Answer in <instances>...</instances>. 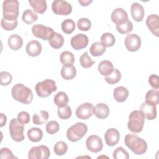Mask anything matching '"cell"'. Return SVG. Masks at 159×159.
<instances>
[{"label":"cell","instance_id":"37","mask_svg":"<svg viewBox=\"0 0 159 159\" xmlns=\"http://www.w3.org/2000/svg\"><path fill=\"white\" fill-rule=\"evenodd\" d=\"M60 62L61 64L64 65H73L75 62V57L73 54L69 51L63 52L60 57Z\"/></svg>","mask_w":159,"mask_h":159},{"label":"cell","instance_id":"13","mask_svg":"<svg viewBox=\"0 0 159 159\" xmlns=\"http://www.w3.org/2000/svg\"><path fill=\"white\" fill-rule=\"evenodd\" d=\"M86 145L88 150L93 153H98L103 148V144L101 139L96 135L89 136L86 141Z\"/></svg>","mask_w":159,"mask_h":159},{"label":"cell","instance_id":"32","mask_svg":"<svg viewBox=\"0 0 159 159\" xmlns=\"http://www.w3.org/2000/svg\"><path fill=\"white\" fill-rule=\"evenodd\" d=\"M106 47L99 42H94L90 48L89 52L93 57H99L102 55L106 52Z\"/></svg>","mask_w":159,"mask_h":159},{"label":"cell","instance_id":"12","mask_svg":"<svg viewBox=\"0 0 159 159\" xmlns=\"http://www.w3.org/2000/svg\"><path fill=\"white\" fill-rule=\"evenodd\" d=\"M94 106L91 103L84 102L80 105L76 110V116L80 119L86 120L93 114Z\"/></svg>","mask_w":159,"mask_h":159},{"label":"cell","instance_id":"46","mask_svg":"<svg viewBox=\"0 0 159 159\" xmlns=\"http://www.w3.org/2000/svg\"><path fill=\"white\" fill-rule=\"evenodd\" d=\"M46 131L49 134H55L60 129L59 124L55 120H52L48 122L45 127Z\"/></svg>","mask_w":159,"mask_h":159},{"label":"cell","instance_id":"24","mask_svg":"<svg viewBox=\"0 0 159 159\" xmlns=\"http://www.w3.org/2000/svg\"><path fill=\"white\" fill-rule=\"evenodd\" d=\"M7 43L11 49L12 50H18L22 46L23 40L20 35L17 34H12L8 38Z\"/></svg>","mask_w":159,"mask_h":159},{"label":"cell","instance_id":"41","mask_svg":"<svg viewBox=\"0 0 159 159\" xmlns=\"http://www.w3.org/2000/svg\"><path fill=\"white\" fill-rule=\"evenodd\" d=\"M58 117L61 119H68L71 116V109L70 106H65L63 107H58L57 111Z\"/></svg>","mask_w":159,"mask_h":159},{"label":"cell","instance_id":"27","mask_svg":"<svg viewBox=\"0 0 159 159\" xmlns=\"http://www.w3.org/2000/svg\"><path fill=\"white\" fill-rule=\"evenodd\" d=\"M48 43L52 48L58 49L63 45L64 38L60 33L55 32L52 37L48 40Z\"/></svg>","mask_w":159,"mask_h":159},{"label":"cell","instance_id":"35","mask_svg":"<svg viewBox=\"0 0 159 159\" xmlns=\"http://www.w3.org/2000/svg\"><path fill=\"white\" fill-rule=\"evenodd\" d=\"M121 76L122 75L120 71L115 68L111 74L105 77V81L109 84H114L120 80Z\"/></svg>","mask_w":159,"mask_h":159},{"label":"cell","instance_id":"29","mask_svg":"<svg viewBox=\"0 0 159 159\" xmlns=\"http://www.w3.org/2000/svg\"><path fill=\"white\" fill-rule=\"evenodd\" d=\"M48 117L49 114L47 111H40L34 114L32 117V121L35 125H42L48 120Z\"/></svg>","mask_w":159,"mask_h":159},{"label":"cell","instance_id":"14","mask_svg":"<svg viewBox=\"0 0 159 159\" xmlns=\"http://www.w3.org/2000/svg\"><path fill=\"white\" fill-rule=\"evenodd\" d=\"M89 42L88 37L83 34H78L71 39V45L75 50H79L87 47Z\"/></svg>","mask_w":159,"mask_h":159},{"label":"cell","instance_id":"5","mask_svg":"<svg viewBox=\"0 0 159 159\" xmlns=\"http://www.w3.org/2000/svg\"><path fill=\"white\" fill-rule=\"evenodd\" d=\"M88 131L87 125L83 122H77L71 125L66 132L68 140L72 142H76L81 139Z\"/></svg>","mask_w":159,"mask_h":159},{"label":"cell","instance_id":"19","mask_svg":"<svg viewBox=\"0 0 159 159\" xmlns=\"http://www.w3.org/2000/svg\"><path fill=\"white\" fill-rule=\"evenodd\" d=\"M26 53L30 57H37L42 52V45L37 40H31L26 45Z\"/></svg>","mask_w":159,"mask_h":159},{"label":"cell","instance_id":"6","mask_svg":"<svg viewBox=\"0 0 159 159\" xmlns=\"http://www.w3.org/2000/svg\"><path fill=\"white\" fill-rule=\"evenodd\" d=\"M35 89L38 96L40 98H47L52 92L57 89L55 81L51 79H46L41 82L37 83L35 86Z\"/></svg>","mask_w":159,"mask_h":159},{"label":"cell","instance_id":"22","mask_svg":"<svg viewBox=\"0 0 159 159\" xmlns=\"http://www.w3.org/2000/svg\"><path fill=\"white\" fill-rule=\"evenodd\" d=\"M76 75V68L73 65H64L61 70V75L66 80L73 79Z\"/></svg>","mask_w":159,"mask_h":159},{"label":"cell","instance_id":"20","mask_svg":"<svg viewBox=\"0 0 159 159\" xmlns=\"http://www.w3.org/2000/svg\"><path fill=\"white\" fill-rule=\"evenodd\" d=\"M130 12L132 18L136 22L142 21L145 15V11L143 6L138 2H134L131 5Z\"/></svg>","mask_w":159,"mask_h":159},{"label":"cell","instance_id":"17","mask_svg":"<svg viewBox=\"0 0 159 159\" xmlns=\"http://www.w3.org/2000/svg\"><path fill=\"white\" fill-rule=\"evenodd\" d=\"M140 111L143 114L145 118L148 120H153L157 117V107L147 102H143L140 107Z\"/></svg>","mask_w":159,"mask_h":159},{"label":"cell","instance_id":"3","mask_svg":"<svg viewBox=\"0 0 159 159\" xmlns=\"http://www.w3.org/2000/svg\"><path fill=\"white\" fill-rule=\"evenodd\" d=\"M145 117L140 111H133L129 116L127 127L129 130L135 134L140 132L143 127Z\"/></svg>","mask_w":159,"mask_h":159},{"label":"cell","instance_id":"48","mask_svg":"<svg viewBox=\"0 0 159 159\" xmlns=\"http://www.w3.org/2000/svg\"><path fill=\"white\" fill-rule=\"evenodd\" d=\"M0 158L1 159H6V158H17L15 157L11 150L8 148L3 147L1 149L0 152Z\"/></svg>","mask_w":159,"mask_h":159},{"label":"cell","instance_id":"51","mask_svg":"<svg viewBox=\"0 0 159 159\" xmlns=\"http://www.w3.org/2000/svg\"><path fill=\"white\" fill-rule=\"evenodd\" d=\"M93 2L92 0H79L78 2L82 6H87L89 5Z\"/></svg>","mask_w":159,"mask_h":159},{"label":"cell","instance_id":"44","mask_svg":"<svg viewBox=\"0 0 159 159\" xmlns=\"http://www.w3.org/2000/svg\"><path fill=\"white\" fill-rule=\"evenodd\" d=\"M77 27L82 31H88L91 29V22L88 18H81L77 22Z\"/></svg>","mask_w":159,"mask_h":159},{"label":"cell","instance_id":"26","mask_svg":"<svg viewBox=\"0 0 159 159\" xmlns=\"http://www.w3.org/2000/svg\"><path fill=\"white\" fill-rule=\"evenodd\" d=\"M98 71L102 76H107L114 70V66L111 61L109 60H103L101 61L98 67Z\"/></svg>","mask_w":159,"mask_h":159},{"label":"cell","instance_id":"15","mask_svg":"<svg viewBox=\"0 0 159 159\" xmlns=\"http://www.w3.org/2000/svg\"><path fill=\"white\" fill-rule=\"evenodd\" d=\"M111 20L116 25H120L129 20L127 12L122 8L115 9L111 16Z\"/></svg>","mask_w":159,"mask_h":159},{"label":"cell","instance_id":"10","mask_svg":"<svg viewBox=\"0 0 159 159\" xmlns=\"http://www.w3.org/2000/svg\"><path fill=\"white\" fill-rule=\"evenodd\" d=\"M50 155V149L47 146L43 145L32 147L28 153L29 159H47Z\"/></svg>","mask_w":159,"mask_h":159},{"label":"cell","instance_id":"36","mask_svg":"<svg viewBox=\"0 0 159 159\" xmlns=\"http://www.w3.org/2000/svg\"><path fill=\"white\" fill-rule=\"evenodd\" d=\"M61 28V30L64 33L66 34H70L75 29V22L73 20L71 19H65L62 22Z\"/></svg>","mask_w":159,"mask_h":159},{"label":"cell","instance_id":"25","mask_svg":"<svg viewBox=\"0 0 159 159\" xmlns=\"http://www.w3.org/2000/svg\"><path fill=\"white\" fill-rule=\"evenodd\" d=\"M29 3L34 11L39 14H43L47 9L45 0H29Z\"/></svg>","mask_w":159,"mask_h":159},{"label":"cell","instance_id":"31","mask_svg":"<svg viewBox=\"0 0 159 159\" xmlns=\"http://www.w3.org/2000/svg\"><path fill=\"white\" fill-rule=\"evenodd\" d=\"M69 101V98L66 93L63 91H60L57 93L53 98V102L58 107H63L67 105Z\"/></svg>","mask_w":159,"mask_h":159},{"label":"cell","instance_id":"21","mask_svg":"<svg viewBox=\"0 0 159 159\" xmlns=\"http://www.w3.org/2000/svg\"><path fill=\"white\" fill-rule=\"evenodd\" d=\"M109 112L108 106L104 103H98L93 108V114L98 119H106L108 117Z\"/></svg>","mask_w":159,"mask_h":159},{"label":"cell","instance_id":"7","mask_svg":"<svg viewBox=\"0 0 159 159\" xmlns=\"http://www.w3.org/2000/svg\"><path fill=\"white\" fill-rule=\"evenodd\" d=\"M9 134L13 140L21 142L24 140V124L18 121L17 119H12L9 122Z\"/></svg>","mask_w":159,"mask_h":159},{"label":"cell","instance_id":"33","mask_svg":"<svg viewBox=\"0 0 159 159\" xmlns=\"http://www.w3.org/2000/svg\"><path fill=\"white\" fill-rule=\"evenodd\" d=\"M23 22L27 24H32L36 22L38 19V16L32 11V10L27 9L25 10L22 16Z\"/></svg>","mask_w":159,"mask_h":159},{"label":"cell","instance_id":"1","mask_svg":"<svg viewBox=\"0 0 159 159\" xmlns=\"http://www.w3.org/2000/svg\"><path fill=\"white\" fill-rule=\"evenodd\" d=\"M124 142L125 145L136 155H142L147 151V142L136 134H129L126 135L124 138Z\"/></svg>","mask_w":159,"mask_h":159},{"label":"cell","instance_id":"50","mask_svg":"<svg viewBox=\"0 0 159 159\" xmlns=\"http://www.w3.org/2000/svg\"><path fill=\"white\" fill-rule=\"evenodd\" d=\"M7 121V117L3 113H1V124L0 127H2L6 123Z\"/></svg>","mask_w":159,"mask_h":159},{"label":"cell","instance_id":"45","mask_svg":"<svg viewBox=\"0 0 159 159\" xmlns=\"http://www.w3.org/2000/svg\"><path fill=\"white\" fill-rule=\"evenodd\" d=\"M12 76L7 71H1L0 73V84L1 86H7L11 83Z\"/></svg>","mask_w":159,"mask_h":159},{"label":"cell","instance_id":"34","mask_svg":"<svg viewBox=\"0 0 159 159\" xmlns=\"http://www.w3.org/2000/svg\"><path fill=\"white\" fill-rule=\"evenodd\" d=\"M115 37L111 33H104L101 37V43L106 47H111L113 46L115 43Z\"/></svg>","mask_w":159,"mask_h":159},{"label":"cell","instance_id":"38","mask_svg":"<svg viewBox=\"0 0 159 159\" xmlns=\"http://www.w3.org/2000/svg\"><path fill=\"white\" fill-rule=\"evenodd\" d=\"M68 150L67 144L63 141H58L56 142L53 147V151L58 156H62L66 153Z\"/></svg>","mask_w":159,"mask_h":159},{"label":"cell","instance_id":"43","mask_svg":"<svg viewBox=\"0 0 159 159\" xmlns=\"http://www.w3.org/2000/svg\"><path fill=\"white\" fill-rule=\"evenodd\" d=\"M116 29L121 34H127L132 30L133 24L132 22L129 20L123 24L116 25Z\"/></svg>","mask_w":159,"mask_h":159},{"label":"cell","instance_id":"47","mask_svg":"<svg viewBox=\"0 0 159 159\" xmlns=\"http://www.w3.org/2000/svg\"><path fill=\"white\" fill-rule=\"evenodd\" d=\"M17 119L21 124H27L30 122V114L26 111H21L17 114Z\"/></svg>","mask_w":159,"mask_h":159},{"label":"cell","instance_id":"8","mask_svg":"<svg viewBox=\"0 0 159 159\" xmlns=\"http://www.w3.org/2000/svg\"><path fill=\"white\" fill-rule=\"evenodd\" d=\"M32 32L37 38L48 40L55 33L53 29L42 24H35L32 27Z\"/></svg>","mask_w":159,"mask_h":159},{"label":"cell","instance_id":"23","mask_svg":"<svg viewBox=\"0 0 159 159\" xmlns=\"http://www.w3.org/2000/svg\"><path fill=\"white\" fill-rule=\"evenodd\" d=\"M129 94L128 89L124 86L117 87L114 89L113 91L114 99L119 102L125 101L129 96Z\"/></svg>","mask_w":159,"mask_h":159},{"label":"cell","instance_id":"28","mask_svg":"<svg viewBox=\"0 0 159 159\" xmlns=\"http://www.w3.org/2000/svg\"><path fill=\"white\" fill-rule=\"evenodd\" d=\"M27 137L30 141L32 142H38L43 137L42 130L38 127H32L27 131Z\"/></svg>","mask_w":159,"mask_h":159},{"label":"cell","instance_id":"42","mask_svg":"<svg viewBox=\"0 0 159 159\" xmlns=\"http://www.w3.org/2000/svg\"><path fill=\"white\" fill-rule=\"evenodd\" d=\"M114 159H128L129 158V153L122 147L116 148L112 153Z\"/></svg>","mask_w":159,"mask_h":159},{"label":"cell","instance_id":"18","mask_svg":"<svg viewBox=\"0 0 159 159\" xmlns=\"http://www.w3.org/2000/svg\"><path fill=\"white\" fill-rule=\"evenodd\" d=\"M146 25L150 31L156 37H158L159 17L157 14H150L146 19Z\"/></svg>","mask_w":159,"mask_h":159},{"label":"cell","instance_id":"9","mask_svg":"<svg viewBox=\"0 0 159 159\" xmlns=\"http://www.w3.org/2000/svg\"><path fill=\"white\" fill-rule=\"evenodd\" d=\"M52 9L53 13L57 15L68 16L72 11V6L67 1L55 0L52 2Z\"/></svg>","mask_w":159,"mask_h":159},{"label":"cell","instance_id":"11","mask_svg":"<svg viewBox=\"0 0 159 159\" xmlns=\"http://www.w3.org/2000/svg\"><path fill=\"white\" fill-rule=\"evenodd\" d=\"M124 43L129 52H137L141 46V39L137 34H130L125 38Z\"/></svg>","mask_w":159,"mask_h":159},{"label":"cell","instance_id":"4","mask_svg":"<svg viewBox=\"0 0 159 159\" xmlns=\"http://www.w3.org/2000/svg\"><path fill=\"white\" fill-rule=\"evenodd\" d=\"M19 14V3L17 0H6L2 3V16L5 19L16 20Z\"/></svg>","mask_w":159,"mask_h":159},{"label":"cell","instance_id":"39","mask_svg":"<svg viewBox=\"0 0 159 159\" xmlns=\"http://www.w3.org/2000/svg\"><path fill=\"white\" fill-rule=\"evenodd\" d=\"M1 25L5 30L10 31L14 30L17 26V20L5 19L3 17L1 20Z\"/></svg>","mask_w":159,"mask_h":159},{"label":"cell","instance_id":"30","mask_svg":"<svg viewBox=\"0 0 159 159\" xmlns=\"http://www.w3.org/2000/svg\"><path fill=\"white\" fill-rule=\"evenodd\" d=\"M145 102L150 103L153 105L157 106L159 102V92L158 89H152L147 91L145 94Z\"/></svg>","mask_w":159,"mask_h":159},{"label":"cell","instance_id":"40","mask_svg":"<svg viewBox=\"0 0 159 159\" xmlns=\"http://www.w3.org/2000/svg\"><path fill=\"white\" fill-rule=\"evenodd\" d=\"M80 63L82 67L84 68H88L91 67L95 63V61L91 60L88 55V52H85L80 58Z\"/></svg>","mask_w":159,"mask_h":159},{"label":"cell","instance_id":"49","mask_svg":"<svg viewBox=\"0 0 159 159\" xmlns=\"http://www.w3.org/2000/svg\"><path fill=\"white\" fill-rule=\"evenodd\" d=\"M148 83L153 89L159 88V78L157 75H151L148 78Z\"/></svg>","mask_w":159,"mask_h":159},{"label":"cell","instance_id":"2","mask_svg":"<svg viewBox=\"0 0 159 159\" xmlns=\"http://www.w3.org/2000/svg\"><path fill=\"white\" fill-rule=\"evenodd\" d=\"M11 94L15 100L25 104L31 103L34 98L31 89L21 83H17L12 87Z\"/></svg>","mask_w":159,"mask_h":159},{"label":"cell","instance_id":"16","mask_svg":"<svg viewBox=\"0 0 159 159\" xmlns=\"http://www.w3.org/2000/svg\"><path fill=\"white\" fill-rule=\"evenodd\" d=\"M106 143L110 147H113L118 143L120 140V134L114 128H111L106 130L104 134Z\"/></svg>","mask_w":159,"mask_h":159}]
</instances>
